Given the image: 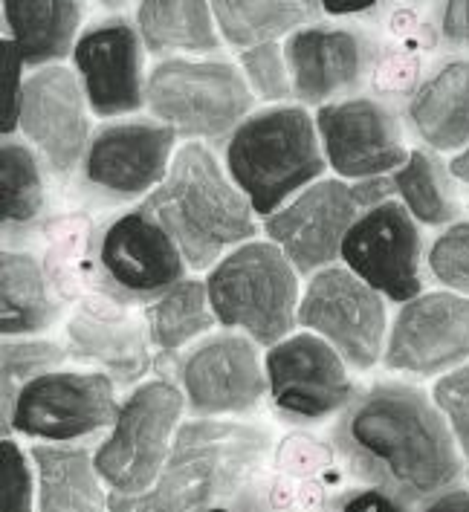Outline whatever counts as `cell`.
<instances>
[{"instance_id": "obj_1", "label": "cell", "mask_w": 469, "mask_h": 512, "mask_svg": "<svg viewBox=\"0 0 469 512\" xmlns=\"http://www.w3.org/2000/svg\"><path fill=\"white\" fill-rule=\"evenodd\" d=\"M345 472L409 507L461 486L467 466L446 417L423 388L383 379L359 391L331 429Z\"/></svg>"}, {"instance_id": "obj_2", "label": "cell", "mask_w": 469, "mask_h": 512, "mask_svg": "<svg viewBox=\"0 0 469 512\" xmlns=\"http://www.w3.org/2000/svg\"><path fill=\"white\" fill-rule=\"evenodd\" d=\"M276 452L273 434L255 423L192 417L180 423L166 466L145 495H108L111 512H200L235 504Z\"/></svg>"}, {"instance_id": "obj_3", "label": "cell", "mask_w": 469, "mask_h": 512, "mask_svg": "<svg viewBox=\"0 0 469 512\" xmlns=\"http://www.w3.org/2000/svg\"><path fill=\"white\" fill-rule=\"evenodd\" d=\"M139 206L163 223L189 270H212L258 232L247 194L203 142L177 148L168 177Z\"/></svg>"}, {"instance_id": "obj_4", "label": "cell", "mask_w": 469, "mask_h": 512, "mask_svg": "<svg viewBox=\"0 0 469 512\" xmlns=\"http://www.w3.org/2000/svg\"><path fill=\"white\" fill-rule=\"evenodd\" d=\"M325 168L316 119L299 105L249 113L226 142V171L261 217L276 215Z\"/></svg>"}, {"instance_id": "obj_5", "label": "cell", "mask_w": 469, "mask_h": 512, "mask_svg": "<svg viewBox=\"0 0 469 512\" xmlns=\"http://www.w3.org/2000/svg\"><path fill=\"white\" fill-rule=\"evenodd\" d=\"M290 258L273 241H247L226 252L206 275L215 319L273 348L299 322L302 287Z\"/></svg>"}, {"instance_id": "obj_6", "label": "cell", "mask_w": 469, "mask_h": 512, "mask_svg": "<svg viewBox=\"0 0 469 512\" xmlns=\"http://www.w3.org/2000/svg\"><path fill=\"white\" fill-rule=\"evenodd\" d=\"M186 397L168 377L145 379L128 391L108 437L93 449L96 469L116 498H139L166 466Z\"/></svg>"}, {"instance_id": "obj_7", "label": "cell", "mask_w": 469, "mask_h": 512, "mask_svg": "<svg viewBox=\"0 0 469 512\" xmlns=\"http://www.w3.org/2000/svg\"><path fill=\"white\" fill-rule=\"evenodd\" d=\"M394 194L391 177L351 183L342 177L316 180L264 220L273 241L302 275L333 267L359 217Z\"/></svg>"}, {"instance_id": "obj_8", "label": "cell", "mask_w": 469, "mask_h": 512, "mask_svg": "<svg viewBox=\"0 0 469 512\" xmlns=\"http://www.w3.org/2000/svg\"><path fill=\"white\" fill-rule=\"evenodd\" d=\"M148 108L154 119L186 139L232 134L252 110V87L229 61L168 58L148 73Z\"/></svg>"}, {"instance_id": "obj_9", "label": "cell", "mask_w": 469, "mask_h": 512, "mask_svg": "<svg viewBox=\"0 0 469 512\" xmlns=\"http://www.w3.org/2000/svg\"><path fill=\"white\" fill-rule=\"evenodd\" d=\"M348 362L322 336L290 333L264 353L267 397L290 426H319L339 417L357 400Z\"/></svg>"}, {"instance_id": "obj_10", "label": "cell", "mask_w": 469, "mask_h": 512, "mask_svg": "<svg viewBox=\"0 0 469 512\" xmlns=\"http://www.w3.org/2000/svg\"><path fill=\"white\" fill-rule=\"evenodd\" d=\"M299 324L322 336L354 371L383 362L388 342L386 298L345 264L313 272L299 304Z\"/></svg>"}, {"instance_id": "obj_11", "label": "cell", "mask_w": 469, "mask_h": 512, "mask_svg": "<svg viewBox=\"0 0 469 512\" xmlns=\"http://www.w3.org/2000/svg\"><path fill=\"white\" fill-rule=\"evenodd\" d=\"M105 371H50L21 388L12 432L41 443H79L113 429L122 400Z\"/></svg>"}, {"instance_id": "obj_12", "label": "cell", "mask_w": 469, "mask_h": 512, "mask_svg": "<svg viewBox=\"0 0 469 512\" xmlns=\"http://www.w3.org/2000/svg\"><path fill=\"white\" fill-rule=\"evenodd\" d=\"M96 270L102 293L122 304L154 301L186 278V258L163 229V223L142 206L125 212L96 241Z\"/></svg>"}, {"instance_id": "obj_13", "label": "cell", "mask_w": 469, "mask_h": 512, "mask_svg": "<svg viewBox=\"0 0 469 512\" xmlns=\"http://www.w3.org/2000/svg\"><path fill=\"white\" fill-rule=\"evenodd\" d=\"M177 385L192 417H244L267 397L258 342L247 333H218L197 342L177 365Z\"/></svg>"}, {"instance_id": "obj_14", "label": "cell", "mask_w": 469, "mask_h": 512, "mask_svg": "<svg viewBox=\"0 0 469 512\" xmlns=\"http://www.w3.org/2000/svg\"><path fill=\"white\" fill-rule=\"evenodd\" d=\"M339 258L388 301L406 304L423 293V235L412 212L394 197L359 217Z\"/></svg>"}, {"instance_id": "obj_15", "label": "cell", "mask_w": 469, "mask_h": 512, "mask_svg": "<svg viewBox=\"0 0 469 512\" xmlns=\"http://www.w3.org/2000/svg\"><path fill=\"white\" fill-rule=\"evenodd\" d=\"M469 359V298L452 290L420 293L400 304L388 327L383 365L397 374L438 377Z\"/></svg>"}, {"instance_id": "obj_16", "label": "cell", "mask_w": 469, "mask_h": 512, "mask_svg": "<svg viewBox=\"0 0 469 512\" xmlns=\"http://www.w3.org/2000/svg\"><path fill=\"white\" fill-rule=\"evenodd\" d=\"M177 154V131L163 122L102 125L82 160L84 183L108 200L148 197L168 177Z\"/></svg>"}, {"instance_id": "obj_17", "label": "cell", "mask_w": 469, "mask_h": 512, "mask_svg": "<svg viewBox=\"0 0 469 512\" xmlns=\"http://www.w3.org/2000/svg\"><path fill=\"white\" fill-rule=\"evenodd\" d=\"M316 131L328 168L351 183L391 177L412 154L394 113L368 96L322 105L316 110Z\"/></svg>"}, {"instance_id": "obj_18", "label": "cell", "mask_w": 469, "mask_h": 512, "mask_svg": "<svg viewBox=\"0 0 469 512\" xmlns=\"http://www.w3.org/2000/svg\"><path fill=\"white\" fill-rule=\"evenodd\" d=\"M87 93L79 73L64 64L35 70L24 84L18 131L27 136L38 157L58 177L73 174L82 165L90 145Z\"/></svg>"}, {"instance_id": "obj_19", "label": "cell", "mask_w": 469, "mask_h": 512, "mask_svg": "<svg viewBox=\"0 0 469 512\" xmlns=\"http://www.w3.org/2000/svg\"><path fill=\"white\" fill-rule=\"evenodd\" d=\"M339 455L333 443L310 434H287L267 469L229 504L238 512H339Z\"/></svg>"}, {"instance_id": "obj_20", "label": "cell", "mask_w": 469, "mask_h": 512, "mask_svg": "<svg viewBox=\"0 0 469 512\" xmlns=\"http://www.w3.org/2000/svg\"><path fill=\"white\" fill-rule=\"evenodd\" d=\"M142 47L145 44L139 38V29L122 18L87 29L79 38L73 50V64L82 79L90 110L99 119L128 116L148 105Z\"/></svg>"}, {"instance_id": "obj_21", "label": "cell", "mask_w": 469, "mask_h": 512, "mask_svg": "<svg viewBox=\"0 0 469 512\" xmlns=\"http://www.w3.org/2000/svg\"><path fill=\"white\" fill-rule=\"evenodd\" d=\"M67 345L70 356L99 365V371H105L119 388L139 382L151 368L145 322L137 324L125 304L108 293L79 304L67 324Z\"/></svg>"}, {"instance_id": "obj_22", "label": "cell", "mask_w": 469, "mask_h": 512, "mask_svg": "<svg viewBox=\"0 0 469 512\" xmlns=\"http://www.w3.org/2000/svg\"><path fill=\"white\" fill-rule=\"evenodd\" d=\"M293 96L304 105H331L357 90L368 73V44L354 29L304 27L284 41Z\"/></svg>"}, {"instance_id": "obj_23", "label": "cell", "mask_w": 469, "mask_h": 512, "mask_svg": "<svg viewBox=\"0 0 469 512\" xmlns=\"http://www.w3.org/2000/svg\"><path fill=\"white\" fill-rule=\"evenodd\" d=\"M38 512H111L93 452L79 443H35L29 449Z\"/></svg>"}, {"instance_id": "obj_24", "label": "cell", "mask_w": 469, "mask_h": 512, "mask_svg": "<svg viewBox=\"0 0 469 512\" xmlns=\"http://www.w3.org/2000/svg\"><path fill=\"white\" fill-rule=\"evenodd\" d=\"M3 21L24 64L32 70L64 61L79 44V0H3Z\"/></svg>"}, {"instance_id": "obj_25", "label": "cell", "mask_w": 469, "mask_h": 512, "mask_svg": "<svg viewBox=\"0 0 469 512\" xmlns=\"http://www.w3.org/2000/svg\"><path fill=\"white\" fill-rule=\"evenodd\" d=\"M409 122L432 151H461L469 145V58L441 67L417 87Z\"/></svg>"}, {"instance_id": "obj_26", "label": "cell", "mask_w": 469, "mask_h": 512, "mask_svg": "<svg viewBox=\"0 0 469 512\" xmlns=\"http://www.w3.org/2000/svg\"><path fill=\"white\" fill-rule=\"evenodd\" d=\"M137 29L145 50L154 55L215 53L223 38L212 0H142Z\"/></svg>"}, {"instance_id": "obj_27", "label": "cell", "mask_w": 469, "mask_h": 512, "mask_svg": "<svg viewBox=\"0 0 469 512\" xmlns=\"http://www.w3.org/2000/svg\"><path fill=\"white\" fill-rule=\"evenodd\" d=\"M58 319V301L41 261L29 252H3L0 258V330L12 336H38Z\"/></svg>"}, {"instance_id": "obj_28", "label": "cell", "mask_w": 469, "mask_h": 512, "mask_svg": "<svg viewBox=\"0 0 469 512\" xmlns=\"http://www.w3.org/2000/svg\"><path fill=\"white\" fill-rule=\"evenodd\" d=\"M319 9V0H212L223 41L241 50L290 38L310 24Z\"/></svg>"}, {"instance_id": "obj_29", "label": "cell", "mask_w": 469, "mask_h": 512, "mask_svg": "<svg viewBox=\"0 0 469 512\" xmlns=\"http://www.w3.org/2000/svg\"><path fill=\"white\" fill-rule=\"evenodd\" d=\"M142 322L148 330L151 348H157L163 356H174L186 345H192L194 339L206 336L218 319L209 304L206 281L183 278L163 296L145 304Z\"/></svg>"}, {"instance_id": "obj_30", "label": "cell", "mask_w": 469, "mask_h": 512, "mask_svg": "<svg viewBox=\"0 0 469 512\" xmlns=\"http://www.w3.org/2000/svg\"><path fill=\"white\" fill-rule=\"evenodd\" d=\"M449 177V168H443L429 151L414 148L409 160L391 174V186L417 223L452 226L458 217V200Z\"/></svg>"}, {"instance_id": "obj_31", "label": "cell", "mask_w": 469, "mask_h": 512, "mask_svg": "<svg viewBox=\"0 0 469 512\" xmlns=\"http://www.w3.org/2000/svg\"><path fill=\"white\" fill-rule=\"evenodd\" d=\"M44 212V174L35 148L18 139L0 145V220L3 229H27Z\"/></svg>"}, {"instance_id": "obj_32", "label": "cell", "mask_w": 469, "mask_h": 512, "mask_svg": "<svg viewBox=\"0 0 469 512\" xmlns=\"http://www.w3.org/2000/svg\"><path fill=\"white\" fill-rule=\"evenodd\" d=\"M70 353L56 342L32 339V336H12L3 339L0 362H3V437L12 434V417L21 388L32 379L58 371Z\"/></svg>"}, {"instance_id": "obj_33", "label": "cell", "mask_w": 469, "mask_h": 512, "mask_svg": "<svg viewBox=\"0 0 469 512\" xmlns=\"http://www.w3.org/2000/svg\"><path fill=\"white\" fill-rule=\"evenodd\" d=\"M238 61H241V73L252 87V93L261 96L264 102H284L293 96L287 55H284V47H278V41L241 50Z\"/></svg>"}, {"instance_id": "obj_34", "label": "cell", "mask_w": 469, "mask_h": 512, "mask_svg": "<svg viewBox=\"0 0 469 512\" xmlns=\"http://www.w3.org/2000/svg\"><path fill=\"white\" fill-rule=\"evenodd\" d=\"M0 498V512H38L35 466L29 452H24L12 437L0 440Z\"/></svg>"}, {"instance_id": "obj_35", "label": "cell", "mask_w": 469, "mask_h": 512, "mask_svg": "<svg viewBox=\"0 0 469 512\" xmlns=\"http://www.w3.org/2000/svg\"><path fill=\"white\" fill-rule=\"evenodd\" d=\"M429 270L446 290L469 298V220L446 226L429 249Z\"/></svg>"}, {"instance_id": "obj_36", "label": "cell", "mask_w": 469, "mask_h": 512, "mask_svg": "<svg viewBox=\"0 0 469 512\" xmlns=\"http://www.w3.org/2000/svg\"><path fill=\"white\" fill-rule=\"evenodd\" d=\"M432 400L446 417V426L458 443V452L464 458L469 478V365L443 374L432 388Z\"/></svg>"}, {"instance_id": "obj_37", "label": "cell", "mask_w": 469, "mask_h": 512, "mask_svg": "<svg viewBox=\"0 0 469 512\" xmlns=\"http://www.w3.org/2000/svg\"><path fill=\"white\" fill-rule=\"evenodd\" d=\"M0 58H3V73H0V79H3V139L6 136H12L18 131V116H21V99H24V76H21V70L27 67L24 64V58L18 53V47L12 44V38H6L3 41V47H0Z\"/></svg>"}, {"instance_id": "obj_38", "label": "cell", "mask_w": 469, "mask_h": 512, "mask_svg": "<svg viewBox=\"0 0 469 512\" xmlns=\"http://www.w3.org/2000/svg\"><path fill=\"white\" fill-rule=\"evenodd\" d=\"M339 512H414V507L403 504L380 486L362 484L339 495Z\"/></svg>"}, {"instance_id": "obj_39", "label": "cell", "mask_w": 469, "mask_h": 512, "mask_svg": "<svg viewBox=\"0 0 469 512\" xmlns=\"http://www.w3.org/2000/svg\"><path fill=\"white\" fill-rule=\"evenodd\" d=\"M441 35L449 47L469 50V0H443Z\"/></svg>"}, {"instance_id": "obj_40", "label": "cell", "mask_w": 469, "mask_h": 512, "mask_svg": "<svg viewBox=\"0 0 469 512\" xmlns=\"http://www.w3.org/2000/svg\"><path fill=\"white\" fill-rule=\"evenodd\" d=\"M420 512H469V489L455 486L438 498H432L429 504H423Z\"/></svg>"}, {"instance_id": "obj_41", "label": "cell", "mask_w": 469, "mask_h": 512, "mask_svg": "<svg viewBox=\"0 0 469 512\" xmlns=\"http://www.w3.org/2000/svg\"><path fill=\"white\" fill-rule=\"evenodd\" d=\"M322 9L328 15H339V18H348V15H362V12H371L380 0H319Z\"/></svg>"}, {"instance_id": "obj_42", "label": "cell", "mask_w": 469, "mask_h": 512, "mask_svg": "<svg viewBox=\"0 0 469 512\" xmlns=\"http://www.w3.org/2000/svg\"><path fill=\"white\" fill-rule=\"evenodd\" d=\"M449 174L455 177V180H461V183H467L469 186V145L467 148H461L452 162H449Z\"/></svg>"}, {"instance_id": "obj_43", "label": "cell", "mask_w": 469, "mask_h": 512, "mask_svg": "<svg viewBox=\"0 0 469 512\" xmlns=\"http://www.w3.org/2000/svg\"><path fill=\"white\" fill-rule=\"evenodd\" d=\"M102 3H105L108 9H122V6H128L125 0H102Z\"/></svg>"}, {"instance_id": "obj_44", "label": "cell", "mask_w": 469, "mask_h": 512, "mask_svg": "<svg viewBox=\"0 0 469 512\" xmlns=\"http://www.w3.org/2000/svg\"><path fill=\"white\" fill-rule=\"evenodd\" d=\"M200 512H238L235 507H229V504H221V507H209V510H200Z\"/></svg>"}, {"instance_id": "obj_45", "label": "cell", "mask_w": 469, "mask_h": 512, "mask_svg": "<svg viewBox=\"0 0 469 512\" xmlns=\"http://www.w3.org/2000/svg\"><path fill=\"white\" fill-rule=\"evenodd\" d=\"M125 3H131V0H125Z\"/></svg>"}]
</instances>
